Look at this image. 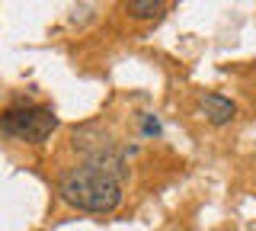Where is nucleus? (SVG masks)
Wrapping results in <instances>:
<instances>
[{
  "instance_id": "nucleus-5",
  "label": "nucleus",
  "mask_w": 256,
  "mask_h": 231,
  "mask_svg": "<svg viewBox=\"0 0 256 231\" xmlns=\"http://www.w3.org/2000/svg\"><path fill=\"white\" fill-rule=\"evenodd\" d=\"M125 10H128V17H134V20H150V17H160V13H164V4H160V0H128Z\"/></svg>"
},
{
  "instance_id": "nucleus-6",
  "label": "nucleus",
  "mask_w": 256,
  "mask_h": 231,
  "mask_svg": "<svg viewBox=\"0 0 256 231\" xmlns=\"http://www.w3.org/2000/svg\"><path fill=\"white\" fill-rule=\"evenodd\" d=\"M141 132L144 135H160V122H157L154 116H144L141 119Z\"/></svg>"
},
{
  "instance_id": "nucleus-4",
  "label": "nucleus",
  "mask_w": 256,
  "mask_h": 231,
  "mask_svg": "<svg viewBox=\"0 0 256 231\" xmlns=\"http://www.w3.org/2000/svg\"><path fill=\"white\" fill-rule=\"evenodd\" d=\"M74 148L84 151L86 157L100 154V151H109V135L106 129H100V125H80V129H74Z\"/></svg>"
},
{
  "instance_id": "nucleus-1",
  "label": "nucleus",
  "mask_w": 256,
  "mask_h": 231,
  "mask_svg": "<svg viewBox=\"0 0 256 231\" xmlns=\"http://www.w3.org/2000/svg\"><path fill=\"white\" fill-rule=\"evenodd\" d=\"M58 193L68 205H74L80 212H93V215L116 212L122 205V183L106 177V173H100V170H93L90 164L70 170L61 180Z\"/></svg>"
},
{
  "instance_id": "nucleus-2",
  "label": "nucleus",
  "mask_w": 256,
  "mask_h": 231,
  "mask_svg": "<svg viewBox=\"0 0 256 231\" xmlns=\"http://www.w3.org/2000/svg\"><path fill=\"white\" fill-rule=\"evenodd\" d=\"M0 129L20 141L42 145L48 135L58 129V116L45 106H16V109L0 113Z\"/></svg>"
},
{
  "instance_id": "nucleus-3",
  "label": "nucleus",
  "mask_w": 256,
  "mask_h": 231,
  "mask_svg": "<svg viewBox=\"0 0 256 231\" xmlns=\"http://www.w3.org/2000/svg\"><path fill=\"white\" fill-rule=\"evenodd\" d=\"M198 106H202V113L212 125H228V122H234V116H237V106L228 97H221V93H205V97L198 100Z\"/></svg>"
}]
</instances>
